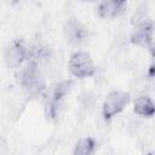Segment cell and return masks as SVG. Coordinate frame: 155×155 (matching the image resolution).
<instances>
[{
	"mask_svg": "<svg viewBox=\"0 0 155 155\" xmlns=\"http://www.w3.org/2000/svg\"><path fill=\"white\" fill-rule=\"evenodd\" d=\"M125 7H126L125 1H120V0L103 1L98 6V13L103 18H113L122 13Z\"/></svg>",
	"mask_w": 155,
	"mask_h": 155,
	"instance_id": "6",
	"label": "cell"
},
{
	"mask_svg": "<svg viewBox=\"0 0 155 155\" xmlns=\"http://www.w3.org/2000/svg\"><path fill=\"white\" fill-rule=\"evenodd\" d=\"M134 111L140 115V116H145V117H150L154 115L155 113V107H154V103L153 101L149 98V97H145V96H142V97H138L134 102Z\"/></svg>",
	"mask_w": 155,
	"mask_h": 155,
	"instance_id": "7",
	"label": "cell"
},
{
	"mask_svg": "<svg viewBox=\"0 0 155 155\" xmlns=\"http://www.w3.org/2000/svg\"><path fill=\"white\" fill-rule=\"evenodd\" d=\"M71 85H73V81H71V80H65V81L59 82V84L54 87V91H53V101H54V102L61 101V99L70 91Z\"/></svg>",
	"mask_w": 155,
	"mask_h": 155,
	"instance_id": "9",
	"label": "cell"
},
{
	"mask_svg": "<svg viewBox=\"0 0 155 155\" xmlns=\"http://www.w3.org/2000/svg\"><path fill=\"white\" fill-rule=\"evenodd\" d=\"M19 82L30 93H38L42 90L44 84L41 81L35 61H30L24 68H22L19 73Z\"/></svg>",
	"mask_w": 155,
	"mask_h": 155,
	"instance_id": "2",
	"label": "cell"
},
{
	"mask_svg": "<svg viewBox=\"0 0 155 155\" xmlns=\"http://www.w3.org/2000/svg\"><path fill=\"white\" fill-rule=\"evenodd\" d=\"M94 140L90 137L82 138L78 142L75 149H74V155H92L94 150Z\"/></svg>",
	"mask_w": 155,
	"mask_h": 155,
	"instance_id": "8",
	"label": "cell"
},
{
	"mask_svg": "<svg viewBox=\"0 0 155 155\" xmlns=\"http://www.w3.org/2000/svg\"><path fill=\"white\" fill-rule=\"evenodd\" d=\"M25 59H29V50L22 40H13L5 50V62L8 67L16 68Z\"/></svg>",
	"mask_w": 155,
	"mask_h": 155,
	"instance_id": "4",
	"label": "cell"
},
{
	"mask_svg": "<svg viewBox=\"0 0 155 155\" xmlns=\"http://www.w3.org/2000/svg\"><path fill=\"white\" fill-rule=\"evenodd\" d=\"M64 35L71 44H80L87 36V29L75 18L69 19L64 25Z\"/></svg>",
	"mask_w": 155,
	"mask_h": 155,
	"instance_id": "5",
	"label": "cell"
},
{
	"mask_svg": "<svg viewBox=\"0 0 155 155\" xmlns=\"http://www.w3.org/2000/svg\"><path fill=\"white\" fill-rule=\"evenodd\" d=\"M149 155H153V154H149Z\"/></svg>",
	"mask_w": 155,
	"mask_h": 155,
	"instance_id": "10",
	"label": "cell"
},
{
	"mask_svg": "<svg viewBox=\"0 0 155 155\" xmlns=\"http://www.w3.org/2000/svg\"><path fill=\"white\" fill-rule=\"evenodd\" d=\"M130 94L124 91H111L104 99L103 103V116L105 120L111 119L119 114L128 103Z\"/></svg>",
	"mask_w": 155,
	"mask_h": 155,
	"instance_id": "3",
	"label": "cell"
},
{
	"mask_svg": "<svg viewBox=\"0 0 155 155\" xmlns=\"http://www.w3.org/2000/svg\"><path fill=\"white\" fill-rule=\"evenodd\" d=\"M70 73L76 78H88L96 73V67L87 52L74 53L68 63Z\"/></svg>",
	"mask_w": 155,
	"mask_h": 155,
	"instance_id": "1",
	"label": "cell"
}]
</instances>
